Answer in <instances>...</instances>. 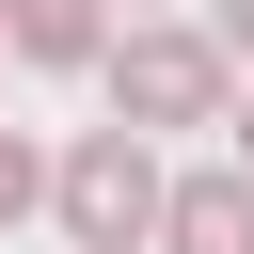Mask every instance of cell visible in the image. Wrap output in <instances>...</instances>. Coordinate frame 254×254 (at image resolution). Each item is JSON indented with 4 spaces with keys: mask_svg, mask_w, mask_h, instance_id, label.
Returning <instances> with one entry per match:
<instances>
[{
    "mask_svg": "<svg viewBox=\"0 0 254 254\" xmlns=\"http://www.w3.org/2000/svg\"><path fill=\"white\" fill-rule=\"evenodd\" d=\"M0 64H111V0H0Z\"/></svg>",
    "mask_w": 254,
    "mask_h": 254,
    "instance_id": "obj_4",
    "label": "cell"
},
{
    "mask_svg": "<svg viewBox=\"0 0 254 254\" xmlns=\"http://www.w3.org/2000/svg\"><path fill=\"white\" fill-rule=\"evenodd\" d=\"M159 254H254V175H238V159L175 175V190H159Z\"/></svg>",
    "mask_w": 254,
    "mask_h": 254,
    "instance_id": "obj_3",
    "label": "cell"
},
{
    "mask_svg": "<svg viewBox=\"0 0 254 254\" xmlns=\"http://www.w3.org/2000/svg\"><path fill=\"white\" fill-rule=\"evenodd\" d=\"M222 127H238V175H254V95H238V111H222Z\"/></svg>",
    "mask_w": 254,
    "mask_h": 254,
    "instance_id": "obj_7",
    "label": "cell"
},
{
    "mask_svg": "<svg viewBox=\"0 0 254 254\" xmlns=\"http://www.w3.org/2000/svg\"><path fill=\"white\" fill-rule=\"evenodd\" d=\"M159 143H127V127H79L64 159H48V222L79 238V254H159Z\"/></svg>",
    "mask_w": 254,
    "mask_h": 254,
    "instance_id": "obj_2",
    "label": "cell"
},
{
    "mask_svg": "<svg viewBox=\"0 0 254 254\" xmlns=\"http://www.w3.org/2000/svg\"><path fill=\"white\" fill-rule=\"evenodd\" d=\"M95 79H111V127H127V143H159V127H222V111H238V64H222L190 16H127Z\"/></svg>",
    "mask_w": 254,
    "mask_h": 254,
    "instance_id": "obj_1",
    "label": "cell"
},
{
    "mask_svg": "<svg viewBox=\"0 0 254 254\" xmlns=\"http://www.w3.org/2000/svg\"><path fill=\"white\" fill-rule=\"evenodd\" d=\"M32 206H48V159H32V143H16V127H0V238H16V222H32Z\"/></svg>",
    "mask_w": 254,
    "mask_h": 254,
    "instance_id": "obj_5",
    "label": "cell"
},
{
    "mask_svg": "<svg viewBox=\"0 0 254 254\" xmlns=\"http://www.w3.org/2000/svg\"><path fill=\"white\" fill-rule=\"evenodd\" d=\"M206 48H222V64H254V0H206Z\"/></svg>",
    "mask_w": 254,
    "mask_h": 254,
    "instance_id": "obj_6",
    "label": "cell"
}]
</instances>
